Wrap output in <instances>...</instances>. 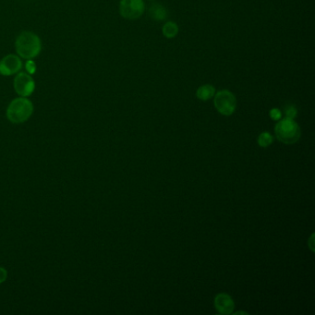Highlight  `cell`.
Instances as JSON below:
<instances>
[{"label":"cell","mask_w":315,"mask_h":315,"mask_svg":"<svg viewBox=\"0 0 315 315\" xmlns=\"http://www.w3.org/2000/svg\"><path fill=\"white\" fill-rule=\"evenodd\" d=\"M273 141H274L273 136L270 134L269 132H263L258 137V145L263 148H266L272 145Z\"/></svg>","instance_id":"12"},{"label":"cell","mask_w":315,"mask_h":315,"mask_svg":"<svg viewBox=\"0 0 315 315\" xmlns=\"http://www.w3.org/2000/svg\"><path fill=\"white\" fill-rule=\"evenodd\" d=\"M270 118H272L273 120H280L281 118H282V113L281 111L279 110V109H277V108H273V109H271L269 112Z\"/></svg>","instance_id":"14"},{"label":"cell","mask_w":315,"mask_h":315,"mask_svg":"<svg viewBox=\"0 0 315 315\" xmlns=\"http://www.w3.org/2000/svg\"><path fill=\"white\" fill-rule=\"evenodd\" d=\"M215 307L221 315H231L235 308V303L230 295L220 293L215 298Z\"/></svg>","instance_id":"8"},{"label":"cell","mask_w":315,"mask_h":315,"mask_svg":"<svg viewBox=\"0 0 315 315\" xmlns=\"http://www.w3.org/2000/svg\"><path fill=\"white\" fill-rule=\"evenodd\" d=\"M215 106L223 116H231L236 107V99L234 93L229 90H222L215 94Z\"/></svg>","instance_id":"4"},{"label":"cell","mask_w":315,"mask_h":315,"mask_svg":"<svg viewBox=\"0 0 315 315\" xmlns=\"http://www.w3.org/2000/svg\"><path fill=\"white\" fill-rule=\"evenodd\" d=\"M276 138L285 145H293L301 138V128L294 119L285 118L275 127Z\"/></svg>","instance_id":"3"},{"label":"cell","mask_w":315,"mask_h":315,"mask_svg":"<svg viewBox=\"0 0 315 315\" xmlns=\"http://www.w3.org/2000/svg\"><path fill=\"white\" fill-rule=\"evenodd\" d=\"M22 68L21 59L13 54L7 55L0 60V74L3 76H11L19 73Z\"/></svg>","instance_id":"7"},{"label":"cell","mask_w":315,"mask_h":315,"mask_svg":"<svg viewBox=\"0 0 315 315\" xmlns=\"http://www.w3.org/2000/svg\"><path fill=\"white\" fill-rule=\"evenodd\" d=\"M144 0H121L119 3V13L127 20H136L145 12Z\"/></svg>","instance_id":"5"},{"label":"cell","mask_w":315,"mask_h":315,"mask_svg":"<svg viewBox=\"0 0 315 315\" xmlns=\"http://www.w3.org/2000/svg\"><path fill=\"white\" fill-rule=\"evenodd\" d=\"M148 12H149V16L153 20H158V21L165 20L167 17L166 9L162 5L158 3L153 4L151 7H149Z\"/></svg>","instance_id":"9"},{"label":"cell","mask_w":315,"mask_h":315,"mask_svg":"<svg viewBox=\"0 0 315 315\" xmlns=\"http://www.w3.org/2000/svg\"><path fill=\"white\" fill-rule=\"evenodd\" d=\"M13 87L17 94L21 97H28L34 92L35 82L31 74L20 73L14 78Z\"/></svg>","instance_id":"6"},{"label":"cell","mask_w":315,"mask_h":315,"mask_svg":"<svg viewBox=\"0 0 315 315\" xmlns=\"http://www.w3.org/2000/svg\"><path fill=\"white\" fill-rule=\"evenodd\" d=\"M177 33H178V26H177V23H175L173 21H168L163 26V34H164V37H166L168 39H172V38L176 37Z\"/></svg>","instance_id":"11"},{"label":"cell","mask_w":315,"mask_h":315,"mask_svg":"<svg viewBox=\"0 0 315 315\" xmlns=\"http://www.w3.org/2000/svg\"><path fill=\"white\" fill-rule=\"evenodd\" d=\"M26 69L27 72H28L29 74H33V73H35V71H36V66H35V63L33 62L32 59H29V60L27 61Z\"/></svg>","instance_id":"15"},{"label":"cell","mask_w":315,"mask_h":315,"mask_svg":"<svg viewBox=\"0 0 315 315\" xmlns=\"http://www.w3.org/2000/svg\"><path fill=\"white\" fill-rule=\"evenodd\" d=\"M284 111H285L286 118H290V119H294L297 117V115H298V110H297L295 105H287L284 108Z\"/></svg>","instance_id":"13"},{"label":"cell","mask_w":315,"mask_h":315,"mask_svg":"<svg viewBox=\"0 0 315 315\" xmlns=\"http://www.w3.org/2000/svg\"><path fill=\"white\" fill-rule=\"evenodd\" d=\"M216 94V88L211 84H204L198 88L196 96L202 101H208Z\"/></svg>","instance_id":"10"},{"label":"cell","mask_w":315,"mask_h":315,"mask_svg":"<svg viewBox=\"0 0 315 315\" xmlns=\"http://www.w3.org/2000/svg\"><path fill=\"white\" fill-rule=\"evenodd\" d=\"M7 278V270L0 266V284L5 282Z\"/></svg>","instance_id":"16"},{"label":"cell","mask_w":315,"mask_h":315,"mask_svg":"<svg viewBox=\"0 0 315 315\" xmlns=\"http://www.w3.org/2000/svg\"><path fill=\"white\" fill-rule=\"evenodd\" d=\"M15 49L20 58L28 60L33 59L39 56L42 50V42L36 33L23 31L16 38Z\"/></svg>","instance_id":"1"},{"label":"cell","mask_w":315,"mask_h":315,"mask_svg":"<svg viewBox=\"0 0 315 315\" xmlns=\"http://www.w3.org/2000/svg\"><path fill=\"white\" fill-rule=\"evenodd\" d=\"M33 113V105L27 97H18L10 102L7 108V118L13 124H21L27 121Z\"/></svg>","instance_id":"2"}]
</instances>
